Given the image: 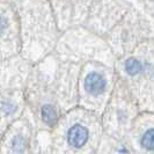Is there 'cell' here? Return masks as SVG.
Returning a JSON list of instances; mask_svg holds the SVG:
<instances>
[{"label":"cell","instance_id":"cell-12","mask_svg":"<svg viewBox=\"0 0 154 154\" xmlns=\"http://www.w3.org/2000/svg\"><path fill=\"white\" fill-rule=\"evenodd\" d=\"M27 109L24 88L0 89V133L17 121Z\"/></svg>","mask_w":154,"mask_h":154},{"label":"cell","instance_id":"cell-6","mask_svg":"<svg viewBox=\"0 0 154 154\" xmlns=\"http://www.w3.org/2000/svg\"><path fill=\"white\" fill-rule=\"evenodd\" d=\"M0 154H52L51 132L38 130L26 109L24 114L1 133Z\"/></svg>","mask_w":154,"mask_h":154},{"label":"cell","instance_id":"cell-14","mask_svg":"<svg viewBox=\"0 0 154 154\" xmlns=\"http://www.w3.org/2000/svg\"><path fill=\"white\" fill-rule=\"evenodd\" d=\"M151 1H152V2H153V5H154V0H151Z\"/></svg>","mask_w":154,"mask_h":154},{"label":"cell","instance_id":"cell-3","mask_svg":"<svg viewBox=\"0 0 154 154\" xmlns=\"http://www.w3.org/2000/svg\"><path fill=\"white\" fill-rule=\"evenodd\" d=\"M115 69L130 88L140 110L154 112V39L117 58Z\"/></svg>","mask_w":154,"mask_h":154},{"label":"cell","instance_id":"cell-2","mask_svg":"<svg viewBox=\"0 0 154 154\" xmlns=\"http://www.w3.org/2000/svg\"><path fill=\"white\" fill-rule=\"evenodd\" d=\"M103 133L102 115L77 106L52 129V154H97Z\"/></svg>","mask_w":154,"mask_h":154},{"label":"cell","instance_id":"cell-4","mask_svg":"<svg viewBox=\"0 0 154 154\" xmlns=\"http://www.w3.org/2000/svg\"><path fill=\"white\" fill-rule=\"evenodd\" d=\"M54 52L65 60L80 65L99 62L115 67L116 56L108 42L85 26H73L63 31Z\"/></svg>","mask_w":154,"mask_h":154},{"label":"cell","instance_id":"cell-8","mask_svg":"<svg viewBox=\"0 0 154 154\" xmlns=\"http://www.w3.org/2000/svg\"><path fill=\"white\" fill-rule=\"evenodd\" d=\"M128 15L103 36L112 49L116 59L133 51L139 44L154 39V22H149L137 14Z\"/></svg>","mask_w":154,"mask_h":154},{"label":"cell","instance_id":"cell-11","mask_svg":"<svg viewBox=\"0 0 154 154\" xmlns=\"http://www.w3.org/2000/svg\"><path fill=\"white\" fill-rule=\"evenodd\" d=\"M22 39L21 27L15 15L2 7L1 11V36H0V60L21 54Z\"/></svg>","mask_w":154,"mask_h":154},{"label":"cell","instance_id":"cell-10","mask_svg":"<svg viewBox=\"0 0 154 154\" xmlns=\"http://www.w3.org/2000/svg\"><path fill=\"white\" fill-rule=\"evenodd\" d=\"M128 139L134 154H154V112L140 111Z\"/></svg>","mask_w":154,"mask_h":154},{"label":"cell","instance_id":"cell-9","mask_svg":"<svg viewBox=\"0 0 154 154\" xmlns=\"http://www.w3.org/2000/svg\"><path fill=\"white\" fill-rule=\"evenodd\" d=\"M32 66L21 54L0 60V89H26Z\"/></svg>","mask_w":154,"mask_h":154},{"label":"cell","instance_id":"cell-7","mask_svg":"<svg viewBox=\"0 0 154 154\" xmlns=\"http://www.w3.org/2000/svg\"><path fill=\"white\" fill-rule=\"evenodd\" d=\"M140 111L138 102L130 88L117 74L115 89L102 114L104 134L117 139H128L132 124Z\"/></svg>","mask_w":154,"mask_h":154},{"label":"cell","instance_id":"cell-5","mask_svg":"<svg viewBox=\"0 0 154 154\" xmlns=\"http://www.w3.org/2000/svg\"><path fill=\"white\" fill-rule=\"evenodd\" d=\"M117 72L114 66L99 62L81 65L78 84V106L102 115L115 89Z\"/></svg>","mask_w":154,"mask_h":154},{"label":"cell","instance_id":"cell-1","mask_svg":"<svg viewBox=\"0 0 154 154\" xmlns=\"http://www.w3.org/2000/svg\"><path fill=\"white\" fill-rule=\"evenodd\" d=\"M81 65L52 52L32 66L26 86L27 109L38 130L52 131L58 121L78 106Z\"/></svg>","mask_w":154,"mask_h":154},{"label":"cell","instance_id":"cell-13","mask_svg":"<svg viewBox=\"0 0 154 154\" xmlns=\"http://www.w3.org/2000/svg\"><path fill=\"white\" fill-rule=\"evenodd\" d=\"M97 154H134L129 139H117L103 133Z\"/></svg>","mask_w":154,"mask_h":154}]
</instances>
